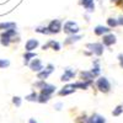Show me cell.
<instances>
[{"mask_svg": "<svg viewBox=\"0 0 123 123\" xmlns=\"http://www.w3.org/2000/svg\"><path fill=\"white\" fill-rule=\"evenodd\" d=\"M111 1H112V3H113V1H115V3H117V1H118V0H111Z\"/></svg>", "mask_w": 123, "mask_h": 123, "instance_id": "obj_38", "label": "cell"}, {"mask_svg": "<svg viewBox=\"0 0 123 123\" xmlns=\"http://www.w3.org/2000/svg\"><path fill=\"white\" fill-rule=\"evenodd\" d=\"M38 39H35V38H30L26 44H25V49H26V52H32L33 49H36L38 47Z\"/></svg>", "mask_w": 123, "mask_h": 123, "instance_id": "obj_9", "label": "cell"}, {"mask_svg": "<svg viewBox=\"0 0 123 123\" xmlns=\"http://www.w3.org/2000/svg\"><path fill=\"white\" fill-rule=\"evenodd\" d=\"M28 123H38V122H37L36 119H33V118H31V119L28 121Z\"/></svg>", "mask_w": 123, "mask_h": 123, "instance_id": "obj_36", "label": "cell"}, {"mask_svg": "<svg viewBox=\"0 0 123 123\" xmlns=\"http://www.w3.org/2000/svg\"><path fill=\"white\" fill-rule=\"evenodd\" d=\"M55 86L54 85H50V84H46L42 89H41V92H43V94H47V95H52L55 92Z\"/></svg>", "mask_w": 123, "mask_h": 123, "instance_id": "obj_14", "label": "cell"}, {"mask_svg": "<svg viewBox=\"0 0 123 123\" xmlns=\"http://www.w3.org/2000/svg\"><path fill=\"white\" fill-rule=\"evenodd\" d=\"M10 65V62L6 59H0V68H6Z\"/></svg>", "mask_w": 123, "mask_h": 123, "instance_id": "obj_29", "label": "cell"}, {"mask_svg": "<svg viewBox=\"0 0 123 123\" xmlns=\"http://www.w3.org/2000/svg\"><path fill=\"white\" fill-rule=\"evenodd\" d=\"M50 97H52V95H47V94H43V92H39L37 102H39V104H47L50 100Z\"/></svg>", "mask_w": 123, "mask_h": 123, "instance_id": "obj_17", "label": "cell"}, {"mask_svg": "<svg viewBox=\"0 0 123 123\" xmlns=\"http://www.w3.org/2000/svg\"><path fill=\"white\" fill-rule=\"evenodd\" d=\"M86 48H89L91 50V53H95L96 55H102L104 54V44L102 43H87Z\"/></svg>", "mask_w": 123, "mask_h": 123, "instance_id": "obj_4", "label": "cell"}, {"mask_svg": "<svg viewBox=\"0 0 123 123\" xmlns=\"http://www.w3.org/2000/svg\"><path fill=\"white\" fill-rule=\"evenodd\" d=\"M86 121H87V116L85 113L75 118V123H86Z\"/></svg>", "mask_w": 123, "mask_h": 123, "instance_id": "obj_26", "label": "cell"}, {"mask_svg": "<svg viewBox=\"0 0 123 123\" xmlns=\"http://www.w3.org/2000/svg\"><path fill=\"white\" fill-rule=\"evenodd\" d=\"M12 104H14L16 107H20V106H21V97L14 96V97H12Z\"/></svg>", "mask_w": 123, "mask_h": 123, "instance_id": "obj_28", "label": "cell"}, {"mask_svg": "<svg viewBox=\"0 0 123 123\" xmlns=\"http://www.w3.org/2000/svg\"><path fill=\"white\" fill-rule=\"evenodd\" d=\"M63 31H64L65 33H68V35H76L79 32V26L74 21H67L64 24Z\"/></svg>", "mask_w": 123, "mask_h": 123, "instance_id": "obj_3", "label": "cell"}, {"mask_svg": "<svg viewBox=\"0 0 123 123\" xmlns=\"http://www.w3.org/2000/svg\"><path fill=\"white\" fill-rule=\"evenodd\" d=\"M110 31H111L110 27L101 26V25H98V26H96V27L94 28V32H95L96 36H104V35H106V33H110Z\"/></svg>", "mask_w": 123, "mask_h": 123, "instance_id": "obj_12", "label": "cell"}, {"mask_svg": "<svg viewBox=\"0 0 123 123\" xmlns=\"http://www.w3.org/2000/svg\"><path fill=\"white\" fill-rule=\"evenodd\" d=\"M94 83V81H83V80H80V81H76V83L73 84V86L75 89H81V90H87L89 86Z\"/></svg>", "mask_w": 123, "mask_h": 123, "instance_id": "obj_13", "label": "cell"}, {"mask_svg": "<svg viewBox=\"0 0 123 123\" xmlns=\"http://www.w3.org/2000/svg\"><path fill=\"white\" fill-rule=\"evenodd\" d=\"M62 106H63V105H62L60 102H59V104L55 105V110H57V111H60V107H62Z\"/></svg>", "mask_w": 123, "mask_h": 123, "instance_id": "obj_35", "label": "cell"}, {"mask_svg": "<svg viewBox=\"0 0 123 123\" xmlns=\"http://www.w3.org/2000/svg\"><path fill=\"white\" fill-rule=\"evenodd\" d=\"M74 76H75V70L70 69V68H67L65 71H64V74L60 76V80L62 81H69V80L73 79Z\"/></svg>", "mask_w": 123, "mask_h": 123, "instance_id": "obj_10", "label": "cell"}, {"mask_svg": "<svg viewBox=\"0 0 123 123\" xmlns=\"http://www.w3.org/2000/svg\"><path fill=\"white\" fill-rule=\"evenodd\" d=\"M96 86H97V89H98L101 92H104V94H107V92L111 91V84H110L108 79L105 78V76H101L100 79H97Z\"/></svg>", "mask_w": 123, "mask_h": 123, "instance_id": "obj_2", "label": "cell"}, {"mask_svg": "<svg viewBox=\"0 0 123 123\" xmlns=\"http://www.w3.org/2000/svg\"><path fill=\"white\" fill-rule=\"evenodd\" d=\"M16 28H12V30H7V31H4V32L1 33V36H0V43H1L3 46L7 47L10 43H11L12 38L15 37L16 35Z\"/></svg>", "mask_w": 123, "mask_h": 123, "instance_id": "obj_1", "label": "cell"}, {"mask_svg": "<svg viewBox=\"0 0 123 123\" xmlns=\"http://www.w3.org/2000/svg\"><path fill=\"white\" fill-rule=\"evenodd\" d=\"M118 60H119V67L123 68V54H118Z\"/></svg>", "mask_w": 123, "mask_h": 123, "instance_id": "obj_33", "label": "cell"}, {"mask_svg": "<svg viewBox=\"0 0 123 123\" xmlns=\"http://www.w3.org/2000/svg\"><path fill=\"white\" fill-rule=\"evenodd\" d=\"M12 28H16L15 22H3V24H0V30H3V31L12 30Z\"/></svg>", "mask_w": 123, "mask_h": 123, "instance_id": "obj_18", "label": "cell"}, {"mask_svg": "<svg viewBox=\"0 0 123 123\" xmlns=\"http://www.w3.org/2000/svg\"><path fill=\"white\" fill-rule=\"evenodd\" d=\"M117 42V38L113 33H106L104 35V39H102V44L104 46H107V47H111L112 44H115Z\"/></svg>", "mask_w": 123, "mask_h": 123, "instance_id": "obj_6", "label": "cell"}, {"mask_svg": "<svg viewBox=\"0 0 123 123\" xmlns=\"http://www.w3.org/2000/svg\"><path fill=\"white\" fill-rule=\"evenodd\" d=\"M85 55H91V52H84Z\"/></svg>", "mask_w": 123, "mask_h": 123, "instance_id": "obj_37", "label": "cell"}, {"mask_svg": "<svg viewBox=\"0 0 123 123\" xmlns=\"http://www.w3.org/2000/svg\"><path fill=\"white\" fill-rule=\"evenodd\" d=\"M27 101H30V102H35V101H37V98H38V95H37V92H35V91H32L30 95H27L26 97H25Z\"/></svg>", "mask_w": 123, "mask_h": 123, "instance_id": "obj_25", "label": "cell"}, {"mask_svg": "<svg viewBox=\"0 0 123 123\" xmlns=\"http://www.w3.org/2000/svg\"><path fill=\"white\" fill-rule=\"evenodd\" d=\"M118 25H121V26H123V16H121V17H118Z\"/></svg>", "mask_w": 123, "mask_h": 123, "instance_id": "obj_34", "label": "cell"}, {"mask_svg": "<svg viewBox=\"0 0 123 123\" xmlns=\"http://www.w3.org/2000/svg\"><path fill=\"white\" fill-rule=\"evenodd\" d=\"M86 123H106V118L98 113H94L90 117H87Z\"/></svg>", "mask_w": 123, "mask_h": 123, "instance_id": "obj_8", "label": "cell"}, {"mask_svg": "<svg viewBox=\"0 0 123 123\" xmlns=\"http://www.w3.org/2000/svg\"><path fill=\"white\" fill-rule=\"evenodd\" d=\"M123 113V106L122 105H118L116 108H113V111H112V115H113L115 117H118Z\"/></svg>", "mask_w": 123, "mask_h": 123, "instance_id": "obj_24", "label": "cell"}, {"mask_svg": "<svg viewBox=\"0 0 123 123\" xmlns=\"http://www.w3.org/2000/svg\"><path fill=\"white\" fill-rule=\"evenodd\" d=\"M44 85H46V81H44V80H39V81H37V83L35 84V86L38 87V89H42Z\"/></svg>", "mask_w": 123, "mask_h": 123, "instance_id": "obj_30", "label": "cell"}, {"mask_svg": "<svg viewBox=\"0 0 123 123\" xmlns=\"http://www.w3.org/2000/svg\"><path fill=\"white\" fill-rule=\"evenodd\" d=\"M35 31H36V32H38V33H43V35H48V33H49L48 28H47V27H42V26L37 27Z\"/></svg>", "mask_w": 123, "mask_h": 123, "instance_id": "obj_27", "label": "cell"}, {"mask_svg": "<svg viewBox=\"0 0 123 123\" xmlns=\"http://www.w3.org/2000/svg\"><path fill=\"white\" fill-rule=\"evenodd\" d=\"M49 74H50V73H48L46 69H43V70H41L39 73L37 74V78H38L39 80H46V79L49 76Z\"/></svg>", "mask_w": 123, "mask_h": 123, "instance_id": "obj_22", "label": "cell"}, {"mask_svg": "<svg viewBox=\"0 0 123 123\" xmlns=\"http://www.w3.org/2000/svg\"><path fill=\"white\" fill-rule=\"evenodd\" d=\"M47 44H48V47H50L53 50H55V52L60 50V43H59V42H57V41H54V39H50Z\"/></svg>", "mask_w": 123, "mask_h": 123, "instance_id": "obj_19", "label": "cell"}, {"mask_svg": "<svg viewBox=\"0 0 123 123\" xmlns=\"http://www.w3.org/2000/svg\"><path fill=\"white\" fill-rule=\"evenodd\" d=\"M107 25L110 28H115L116 26H118V21H117V18H113V17H110L107 18Z\"/></svg>", "mask_w": 123, "mask_h": 123, "instance_id": "obj_23", "label": "cell"}, {"mask_svg": "<svg viewBox=\"0 0 123 123\" xmlns=\"http://www.w3.org/2000/svg\"><path fill=\"white\" fill-rule=\"evenodd\" d=\"M33 58H36V53H33V52H26V53L24 54V59H25V64H28V60H31V59H33Z\"/></svg>", "mask_w": 123, "mask_h": 123, "instance_id": "obj_21", "label": "cell"}, {"mask_svg": "<svg viewBox=\"0 0 123 123\" xmlns=\"http://www.w3.org/2000/svg\"><path fill=\"white\" fill-rule=\"evenodd\" d=\"M91 3H94V0H80V1H79V4H80V5H83L84 7H85L86 5L91 4Z\"/></svg>", "mask_w": 123, "mask_h": 123, "instance_id": "obj_31", "label": "cell"}, {"mask_svg": "<svg viewBox=\"0 0 123 123\" xmlns=\"http://www.w3.org/2000/svg\"><path fill=\"white\" fill-rule=\"evenodd\" d=\"M49 33H59L62 31V22L59 20H52L49 22V25L47 26Z\"/></svg>", "mask_w": 123, "mask_h": 123, "instance_id": "obj_5", "label": "cell"}, {"mask_svg": "<svg viewBox=\"0 0 123 123\" xmlns=\"http://www.w3.org/2000/svg\"><path fill=\"white\" fill-rule=\"evenodd\" d=\"M30 69L32 70V71H36V73H39L41 70H43V64H42V62H41L39 59H32V62L28 64Z\"/></svg>", "mask_w": 123, "mask_h": 123, "instance_id": "obj_7", "label": "cell"}, {"mask_svg": "<svg viewBox=\"0 0 123 123\" xmlns=\"http://www.w3.org/2000/svg\"><path fill=\"white\" fill-rule=\"evenodd\" d=\"M80 79L83 81H94V75L91 74V71H80Z\"/></svg>", "mask_w": 123, "mask_h": 123, "instance_id": "obj_15", "label": "cell"}, {"mask_svg": "<svg viewBox=\"0 0 123 123\" xmlns=\"http://www.w3.org/2000/svg\"><path fill=\"white\" fill-rule=\"evenodd\" d=\"M100 73H101V69L98 67V60H95L94 62V68L91 69V74L94 75V76H98Z\"/></svg>", "mask_w": 123, "mask_h": 123, "instance_id": "obj_20", "label": "cell"}, {"mask_svg": "<svg viewBox=\"0 0 123 123\" xmlns=\"http://www.w3.org/2000/svg\"><path fill=\"white\" fill-rule=\"evenodd\" d=\"M75 90H76V89L73 86V84H70V85L64 86L63 89L58 92V95H59V96H67V95H70V94H73V92H75Z\"/></svg>", "mask_w": 123, "mask_h": 123, "instance_id": "obj_11", "label": "cell"}, {"mask_svg": "<svg viewBox=\"0 0 123 123\" xmlns=\"http://www.w3.org/2000/svg\"><path fill=\"white\" fill-rule=\"evenodd\" d=\"M79 39H81V36H78V35H69V37L64 41V44L68 46V44H71L74 42H78Z\"/></svg>", "mask_w": 123, "mask_h": 123, "instance_id": "obj_16", "label": "cell"}, {"mask_svg": "<svg viewBox=\"0 0 123 123\" xmlns=\"http://www.w3.org/2000/svg\"><path fill=\"white\" fill-rule=\"evenodd\" d=\"M46 70L48 71V73H52V71L54 70V65H53V64H47V67H46Z\"/></svg>", "mask_w": 123, "mask_h": 123, "instance_id": "obj_32", "label": "cell"}]
</instances>
